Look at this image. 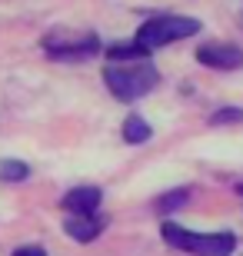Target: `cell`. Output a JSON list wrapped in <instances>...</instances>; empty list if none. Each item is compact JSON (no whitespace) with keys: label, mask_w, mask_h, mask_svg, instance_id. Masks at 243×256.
<instances>
[{"label":"cell","mask_w":243,"mask_h":256,"mask_svg":"<svg viewBox=\"0 0 243 256\" xmlns=\"http://www.w3.org/2000/svg\"><path fill=\"white\" fill-rule=\"evenodd\" d=\"M236 193H240V196H243V183H240V186H236Z\"/></svg>","instance_id":"obj_14"},{"label":"cell","mask_w":243,"mask_h":256,"mask_svg":"<svg viewBox=\"0 0 243 256\" xmlns=\"http://www.w3.org/2000/svg\"><path fill=\"white\" fill-rule=\"evenodd\" d=\"M196 64L210 70H240L243 66V47L226 44V40H210L196 47Z\"/></svg>","instance_id":"obj_5"},{"label":"cell","mask_w":243,"mask_h":256,"mask_svg":"<svg viewBox=\"0 0 243 256\" xmlns=\"http://www.w3.org/2000/svg\"><path fill=\"white\" fill-rule=\"evenodd\" d=\"M103 230H107V220H103L100 213H94V216H67L64 220V233L70 240H77V243H94Z\"/></svg>","instance_id":"obj_7"},{"label":"cell","mask_w":243,"mask_h":256,"mask_svg":"<svg viewBox=\"0 0 243 256\" xmlns=\"http://www.w3.org/2000/svg\"><path fill=\"white\" fill-rule=\"evenodd\" d=\"M120 136H123V143H130V146H140V143H147L150 136H153V126H150L143 116L130 114L127 120H123V126H120Z\"/></svg>","instance_id":"obj_8"},{"label":"cell","mask_w":243,"mask_h":256,"mask_svg":"<svg viewBox=\"0 0 243 256\" xmlns=\"http://www.w3.org/2000/svg\"><path fill=\"white\" fill-rule=\"evenodd\" d=\"M30 176V166L24 160H0V183H24Z\"/></svg>","instance_id":"obj_10"},{"label":"cell","mask_w":243,"mask_h":256,"mask_svg":"<svg viewBox=\"0 0 243 256\" xmlns=\"http://www.w3.org/2000/svg\"><path fill=\"white\" fill-rule=\"evenodd\" d=\"M226 124H243V106H220L210 116V126H226Z\"/></svg>","instance_id":"obj_12"},{"label":"cell","mask_w":243,"mask_h":256,"mask_svg":"<svg viewBox=\"0 0 243 256\" xmlns=\"http://www.w3.org/2000/svg\"><path fill=\"white\" fill-rule=\"evenodd\" d=\"M40 47L50 60H64V64H77V60H90V57H100L103 50V40L97 34H77V30H47Z\"/></svg>","instance_id":"obj_4"},{"label":"cell","mask_w":243,"mask_h":256,"mask_svg":"<svg viewBox=\"0 0 243 256\" xmlns=\"http://www.w3.org/2000/svg\"><path fill=\"white\" fill-rule=\"evenodd\" d=\"M190 186H180V190H170V193H163V196L157 200V213H173V210H180L183 203L190 200Z\"/></svg>","instance_id":"obj_11"},{"label":"cell","mask_w":243,"mask_h":256,"mask_svg":"<svg viewBox=\"0 0 243 256\" xmlns=\"http://www.w3.org/2000/svg\"><path fill=\"white\" fill-rule=\"evenodd\" d=\"M193 34H200V20L196 17H183V14H157V17L143 20L133 40L153 54V50L170 47V44H177V40H187V37H193Z\"/></svg>","instance_id":"obj_3"},{"label":"cell","mask_w":243,"mask_h":256,"mask_svg":"<svg viewBox=\"0 0 243 256\" xmlns=\"http://www.w3.org/2000/svg\"><path fill=\"white\" fill-rule=\"evenodd\" d=\"M107 54V60H150V50L140 47L137 40H123V44H110V47L103 50Z\"/></svg>","instance_id":"obj_9"},{"label":"cell","mask_w":243,"mask_h":256,"mask_svg":"<svg viewBox=\"0 0 243 256\" xmlns=\"http://www.w3.org/2000/svg\"><path fill=\"white\" fill-rule=\"evenodd\" d=\"M160 236L163 243L180 253H190V256H233L236 250V236L230 230H220V233H196V230H187L167 220L160 223Z\"/></svg>","instance_id":"obj_2"},{"label":"cell","mask_w":243,"mask_h":256,"mask_svg":"<svg viewBox=\"0 0 243 256\" xmlns=\"http://www.w3.org/2000/svg\"><path fill=\"white\" fill-rule=\"evenodd\" d=\"M100 203H103L100 186H74V190H67L64 200H60L67 216H94L97 210H100Z\"/></svg>","instance_id":"obj_6"},{"label":"cell","mask_w":243,"mask_h":256,"mask_svg":"<svg viewBox=\"0 0 243 256\" xmlns=\"http://www.w3.org/2000/svg\"><path fill=\"white\" fill-rule=\"evenodd\" d=\"M103 84L120 104H133L160 84V70L150 60H107L103 64Z\"/></svg>","instance_id":"obj_1"},{"label":"cell","mask_w":243,"mask_h":256,"mask_svg":"<svg viewBox=\"0 0 243 256\" xmlns=\"http://www.w3.org/2000/svg\"><path fill=\"white\" fill-rule=\"evenodd\" d=\"M10 256H47V250L37 246V243H27V246H17Z\"/></svg>","instance_id":"obj_13"}]
</instances>
